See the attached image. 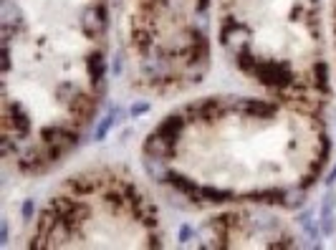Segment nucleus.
I'll use <instances>...</instances> for the list:
<instances>
[{
    "label": "nucleus",
    "instance_id": "obj_1",
    "mask_svg": "<svg viewBox=\"0 0 336 250\" xmlns=\"http://www.w3.org/2000/svg\"><path fill=\"white\" fill-rule=\"evenodd\" d=\"M319 106L291 99L210 96L184 104L147 134L144 167L169 195L195 207H288L329 162Z\"/></svg>",
    "mask_w": 336,
    "mask_h": 250
},
{
    "label": "nucleus",
    "instance_id": "obj_2",
    "mask_svg": "<svg viewBox=\"0 0 336 250\" xmlns=\"http://www.w3.org/2000/svg\"><path fill=\"white\" fill-rule=\"evenodd\" d=\"M155 200L122 167L99 164L66 177L41 205L30 248H160Z\"/></svg>",
    "mask_w": 336,
    "mask_h": 250
},
{
    "label": "nucleus",
    "instance_id": "obj_3",
    "mask_svg": "<svg viewBox=\"0 0 336 250\" xmlns=\"http://www.w3.org/2000/svg\"><path fill=\"white\" fill-rule=\"evenodd\" d=\"M296 235L276 207H222L205 225V245L212 248H288Z\"/></svg>",
    "mask_w": 336,
    "mask_h": 250
}]
</instances>
